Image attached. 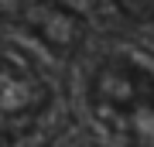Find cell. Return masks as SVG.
<instances>
[{
  "label": "cell",
  "instance_id": "3",
  "mask_svg": "<svg viewBox=\"0 0 154 147\" xmlns=\"http://www.w3.org/2000/svg\"><path fill=\"white\" fill-rule=\"evenodd\" d=\"M116 7L130 21H151L154 17V0H116Z\"/></svg>",
  "mask_w": 154,
  "mask_h": 147
},
{
  "label": "cell",
  "instance_id": "1",
  "mask_svg": "<svg viewBox=\"0 0 154 147\" xmlns=\"http://www.w3.org/2000/svg\"><path fill=\"white\" fill-rule=\"evenodd\" d=\"M93 103L99 113L130 127L144 147H154V79L137 58L113 55L93 72Z\"/></svg>",
  "mask_w": 154,
  "mask_h": 147
},
{
  "label": "cell",
  "instance_id": "2",
  "mask_svg": "<svg viewBox=\"0 0 154 147\" xmlns=\"http://www.w3.org/2000/svg\"><path fill=\"white\" fill-rule=\"evenodd\" d=\"M17 24H24L51 51H75L86 41V24L65 0H24Z\"/></svg>",
  "mask_w": 154,
  "mask_h": 147
}]
</instances>
